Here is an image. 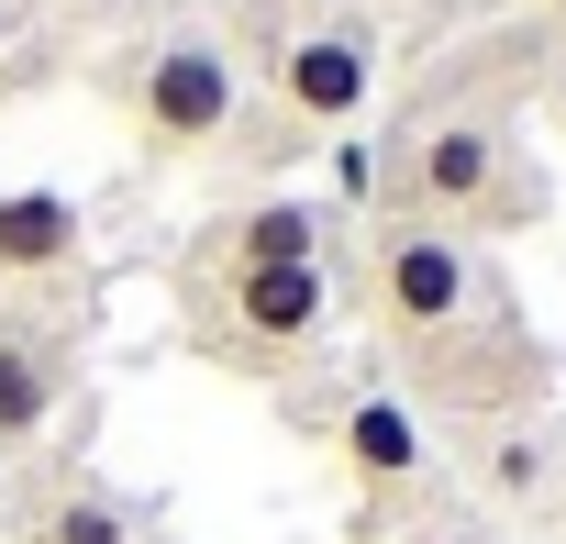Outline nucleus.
Here are the masks:
<instances>
[{
	"instance_id": "11",
	"label": "nucleus",
	"mask_w": 566,
	"mask_h": 544,
	"mask_svg": "<svg viewBox=\"0 0 566 544\" xmlns=\"http://www.w3.org/2000/svg\"><path fill=\"white\" fill-rule=\"evenodd\" d=\"M334 189H345V200H378V145H367V134L334 145Z\"/></svg>"
},
{
	"instance_id": "8",
	"label": "nucleus",
	"mask_w": 566,
	"mask_h": 544,
	"mask_svg": "<svg viewBox=\"0 0 566 544\" xmlns=\"http://www.w3.org/2000/svg\"><path fill=\"white\" fill-rule=\"evenodd\" d=\"M56 411V356L23 345V334H0V444H34Z\"/></svg>"
},
{
	"instance_id": "13",
	"label": "nucleus",
	"mask_w": 566,
	"mask_h": 544,
	"mask_svg": "<svg viewBox=\"0 0 566 544\" xmlns=\"http://www.w3.org/2000/svg\"><path fill=\"white\" fill-rule=\"evenodd\" d=\"M555 23H566V0H555Z\"/></svg>"
},
{
	"instance_id": "6",
	"label": "nucleus",
	"mask_w": 566,
	"mask_h": 544,
	"mask_svg": "<svg viewBox=\"0 0 566 544\" xmlns=\"http://www.w3.org/2000/svg\"><path fill=\"white\" fill-rule=\"evenodd\" d=\"M233 323L255 345H301L323 323V266H233Z\"/></svg>"
},
{
	"instance_id": "2",
	"label": "nucleus",
	"mask_w": 566,
	"mask_h": 544,
	"mask_svg": "<svg viewBox=\"0 0 566 544\" xmlns=\"http://www.w3.org/2000/svg\"><path fill=\"white\" fill-rule=\"evenodd\" d=\"M367 290H378V323H389V334L433 345V334H455V323L478 312V266H467V244H455L444 222H389V233L367 244Z\"/></svg>"
},
{
	"instance_id": "4",
	"label": "nucleus",
	"mask_w": 566,
	"mask_h": 544,
	"mask_svg": "<svg viewBox=\"0 0 566 544\" xmlns=\"http://www.w3.org/2000/svg\"><path fill=\"white\" fill-rule=\"evenodd\" d=\"M378 90V45L356 23H323L301 45H277V112H301V123H356Z\"/></svg>"
},
{
	"instance_id": "12",
	"label": "nucleus",
	"mask_w": 566,
	"mask_h": 544,
	"mask_svg": "<svg viewBox=\"0 0 566 544\" xmlns=\"http://www.w3.org/2000/svg\"><path fill=\"white\" fill-rule=\"evenodd\" d=\"M489 489H544V444H522V433H511V444L489 456Z\"/></svg>"
},
{
	"instance_id": "7",
	"label": "nucleus",
	"mask_w": 566,
	"mask_h": 544,
	"mask_svg": "<svg viewBox=\"0 0 566 544\" xmlns=\"http://www.w3.org/2000/svg\"><path fill=\"white\" fill-rule=\"evenodd\" d=\"M345 467L356 478H378V489H400V478H422V422H411V400H389V389H367V400H345Z\"/></svg>"
},
{
	"instance_id": "1",
	"label": "nucleus",
	"mask_w": 566,
	"mask_h": 544,
	"mask_svg": "<svg viewBox=\"0 0 566 544\" xmlns=\"http://www.w3.org/2000/svg\"><path fill=\"white\" fill-rule=\"evenodd\" d=\"M411 200H422V222H489V233L533 222V178H522L500 123H422L411 134Z\"/></svg>"
},
{
	"instance_id": "5",
	"label": "nucleus",
	"mask_w": 566,
	"mask_h": 544,
	"mask_svg": "<svg viewBox=\"0 0 566 544\" xmlns=\"http://www.w3.org/2000/svg\"><path fill=\"white\" fill-rule=\"evenodd\" d=\"M78 255V200L67 189H0V279H56Z\"/></svg>"
},
{
	"instance_id": "9",
	"label": "nucleus",
	"mask_w": 566,
	"mask_h": 544,
	"mask_svg": "<svg viewBox=\"0 0 566 544\" xmlns=\"http://www.w3.org/2000/svg\"><path fill=\"white\" fill-rule=\"evenodd\" d=\"M233 266H323V222L301 200H255L233 222Z\"/></svg>"
},
{
	"instance_id": "3",
	"label": "nucleus",
	"mask_w": 566,
	"mask_h": 544,
	"mask_svg": "<svg viewBox=\"0 0 566 544\" xmlns=\"http://www.w3.org/2000/svg\"><path fill=\"white\" fill-rule=\"evenodd\" d=\"M134 112H145V134H156L167 156L211 145V134L233 123V67H222V45H200V34H167V45L145 56V90H134Z\"/></svg>"
},
{
	"instance_id": "10",
	"label": "nucleus",
	"mask_w": 566,
	"mask_h": 544,
	"mask_svg": "<svg viewBox=\"0 0 566 544\" xmlns=\"http://www.w3.org/2000/svg\"><path fill=\"white\" fill-rule=\"evenodd\" d=\"M45 544H134V511H123L101 478H67L56 511H45Z\"/></svg>"
}]
</instances>
